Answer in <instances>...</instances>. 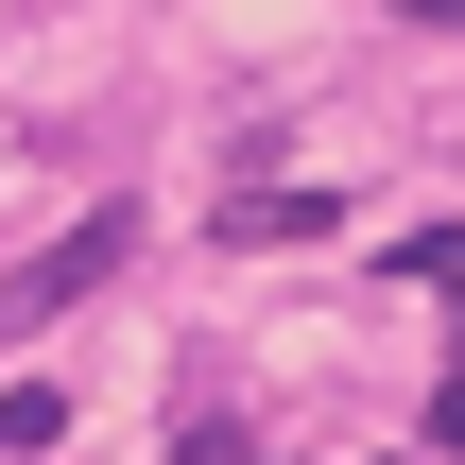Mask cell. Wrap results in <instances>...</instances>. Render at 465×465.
Returning <instances> with one entry per match:
<instances>
[{"instance_id": "5", "label": "cell", "mask_w": 465, "mask_h": 465, "mask_svg": "<svg viewBox=\"0 0 465 465\" xmlns=\"http://www.w3.org/2000/svg\"><path fill=\"white\" fill-rule=\"evenodd\" d=\"M397 17H465V0H397Z\"/></svg>"}, {"instance_id": "4", "label": "cell", "mask_w": 465, "mask_h": 465, "mask_svg": "<svg viewBox=\"0 0 465 465\" xmlns=\"http://www.w3.org/2000/svg\"><path fill=\"white\" fill-rule=\"evenodd\" d=\"M431 449H465V380H449V397H431Z\"/></svg>"}, {"instance_id": "2", "label": "cell", "mask_w": 465, "mask_h": 465, "mask_svg": "<svg viewBox=\"0 0 465 465\" xmlns=\"http://www.w3.org/2000/svg\"><path fill=\"white\" fill-rule=\"evenodd\" d=\"M224 242H328V207H293V190H242V207H224Z\"/></svg>"}, {"instance_id": "3", "label": "cell", "mask_w": 465, "mask_h": 465, "mask_svg": "<svg viewBox=\"0 0 465 465\" xmlns=\"http://www.w3.org/2000/svg\"><path fill=\"white\" fill-rule=\"evenodd\" d=\"M397 276H449V293H465V224H431V242H397Z\"/></svg>"}, {"instance_id": "1", "label": "cell", "mask_w": 465, "mask_h": 465, "mask_svg": "<svg viewBox=\"0 0 465 465\" xmlns=\"http://www.w3.org/2000/svg\"><path fill=\"white\" fill-rule=\"evenodd\" d=\"M121 259H138V207H104V224H69V242H52V259H17V276H0V311H17V328H35V311H69V293H104V276H121Z\"/></svg>"}]
</instances>
